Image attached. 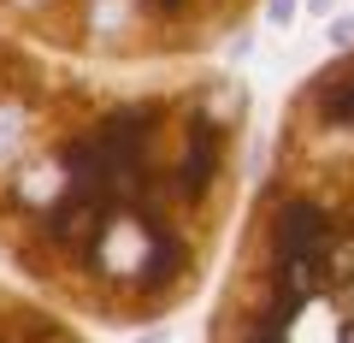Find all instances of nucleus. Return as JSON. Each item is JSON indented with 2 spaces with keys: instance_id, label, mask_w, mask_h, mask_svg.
<instances>
[{
  "instance_id": "obj_4",
  "label": "nucleus",
  "mask_w": 354,
  "mask_h": 343,
  "mask_svg": "<svg viewBox=\"0 0 354 343\" xmlns=\"http://www.w3.org/2000/svg\"><path fill=\"white\" fill-rule=\"evenodd\" d=\"M0 343H88L83 319L53 308L48 296L24 290L18 279H0Z\"/></svg>"
},
{
  "instance_id": "obj_3",
  "label": "nucleus",
  "mask_w": 354,
  "mask_h": 343,
  "mask_svg": "<svg viewBox=\"0 0 354 343\" xmlns=\"http://www.w3.org/2000/svg\"><path fill=\"white\" fill-rule=\"evenodd\" d=\"M266 0H0L36 42L106 65L213 60L254 24Z\"/></svg>"
},
{
  "instance_id": "obj_1",
  "label": "nucleus",
  "mask_w": 354,
  "mask_h": 343,
  "mask_svg": "<svg viewBox=\"0 0 354 343\" xmlns=\"http://www.w3.org/2000/svg\"><path fill=\"white\" fill-rule=\"evenodd\" d=\"M248 130L225 65H106L0 12V267L83 326L177 319L242 213Z\"/></svg>"
},
{
  "instance_id": "obj_2",
  "label": "nucleus",
  "mask_w": 354,
  "mask_h": 343,
  "mask_svg": "<svg viewBox=\"0 0 354 343\" xmlns=\"http://www.w3.org/2000/svg\"><path fill=\"white\" fill-rule=\"evenodd\" d=\"M201 343H354V48L283 95Z\"/></svg>"
}]
</instances>
